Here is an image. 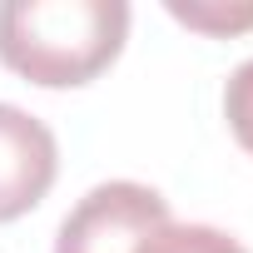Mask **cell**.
Returning <instances> with one entry per match:
<instances>
[{
    "mask_svg": "<svg viewBox=\"0 0 253 253\" xmlns=\"http://www.w3.org/2000/svg\"><path fill=\"white\" fill-rule=\"evenodd\" d=\"M129 35L124 0H5L0 60L30 84L65 89L94 80Z\"/></svg>",
    "mask_w": 253,
    "mask_h": 253,
    "instance_id": "obj_1",
    "label": "cell"
},
{
    "mask_svg": "<svg viewBox=\"0 0 253 253\" xmlns=\"http://www.w3.org/2000/svg\"><path fill=\"white\" fill-rule=\"evenodd\" d=\"M60 174V144L50 124L0 99V223L30 213Z\"/></svg>",
    "mask_w": 253,
    "mask_h": 253,
    "instance_id": "obj_3",
    "label": "cell"
},
{
    "mask_svg": "<svg viewBox=\"0 0 253 253\" xmlns=\"http://www.w3.org/2000/svg\"><path fill=\"white\" fill-rule=\"evenodd\" d=\"M169 223V204L159 189L134 179L94 184L60 223L55 253H134L149 233Z\"/></svg>",
    "mask_w": 253,
    "mask_h": 253,
    "instance_id": "obj_2",
    "label": "cell"
},
{
    "mask_svg": "<svg viewBox=\"0 0 253 253\" xmlns=\"http://www.w3.org/2000/svg\"><path fill=\"white\" fill-rule=\"evenodd\" d=\"M134 253H248L233 233L213 228V223H164L159 233H149Z\"/></svg>",
    "mask_w": 253,
    "mask_h": 253,
    "instance_id": "obj_5",
    "label": "cell"
},
{
    "mask_svg": "<svg viewBox=\"0 0 253 253\" xmlns=\"http://www.w3.org/2000/svg\"><path fill=\"white\" fill-rule=\"evenodd\" d=\"M223 114H228L233 139L253 154V55L228 75V84H223Z\"/></svg>",
    "mask_w": 253,
    "mask_h": 253,
    "instance_id": "obj_6",
    "label": "cell"
},
{
    "mask_svg": "<svg viewBox=\"0 0 253 253\" xmlns=\"http://www.w3.org/2000/svg\"><path fill=\"white\" fill-rule=\"evenodd\" d=\"M164 10L204 35H238L253 30V0H164Z\"/></svg>",
    "mask_w": 253,
    "mask_h": 253,
    "instance_id": "obj_4",
    "label": "cell"
}]
</instances>
